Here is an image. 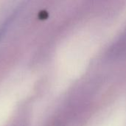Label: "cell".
Listing matches in <instances>:
<instances>
[{
    "instance_id": "cell-1",
    "label": "cell",
    "mask_w": 126,
    "mask_h": 126,
    "mask_svg": "<svg viewBox=\"0 0 126 126\" xmlns=\"http://www.w3.org/2000/svg\"><path fill=\"white\" fill-rule=\"evenodd\" d=\"M7 24H8V22L6 21V22H4L2 25L0 26V41H1V38H2V37H3V35L4 34L5 30H6L7 28Z\"/></svg>"
}]
</instances>
